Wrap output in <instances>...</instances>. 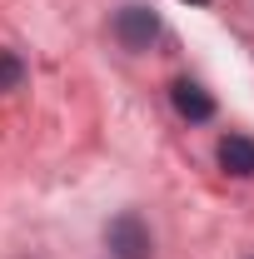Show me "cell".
<instances>
[{
  "mask_svg": "<svg viewBox=\"0 0 254 259\" xmlns=\"http://www.w3.org/2000/svg\"><path fill=\"white\" fill-rule=\"evenodd\" d=\"M20 80H25V60H20V55H10V50H0V95H5V90H15Z\"/></svg>",
  "mask_w": 254,
  "mask_h": 259,
  "instance_id": "obj_5",
  "label": "cell"
},
{
  "mask_svg": "<svg viewBox=\"0 0 254 259\" xmlns=\"http://www.w3.org/2000/svg\"><path fill=\"white\" fill-rule=\"evenodd\" d=\"M170 100H175V110H180L185 120H194V125H204V120L215 115V100L204 95V85H194V80H175V85H170Z\"/></svg>",
  "mask_w": 254,
  "mask_h": 259,
  "instance_id": "obj_3",
  "label": "cell"
},
{
  "mask_svg": "<svg viewBox=\"0 0 254 259\" xmlns=\"http://www.w3.org/2000/svg\"><path fill=\"white\" fill-rule=\"evenodd\" d=\"M220 164L229 169V175L249 180V175H254V140H249V135H224V140H220Z\"/></svg>",
  "mask_w": 254,
  "mask_h": 259,
  "instance_id": "obj_4",
  "label": "cell"
},
{
  "mask_svg": "<svg viewBox=\"0 0 254 259\" xmlns=\"http://www.w3.org/2000/svg\"><path fill=\"white\" fill-rule=\"evenodd\" d=\"M110 249L115 259H150V229L140 225V214H120L110 225Z\"/></svg>",
  "mask_w": 254,
  "mask_h": 259,
  "instance_id": "obj_2",
  "label": "cell"
},
{
  "mask_svg": "<svg viewBox=\"0 0 254 259\" xmlns=\"http://www.w3.org/2000/svg\"><path fill=\"white\" fill-rule=\"evenodd\" d=\"M155 35H159V15L150 5H125V10L115 15V40H120L125 50H150Z\"/></svg>",
  "mask_w": 254,
  "mask_h": 259,
  "instance_id": "obj_1",
  "label": "cell"
},
{
  "mask_svg": "<svg viewBox=\"0 0 254 259\" xmlns=\"http://www.w3.org/2000/svg\"><path fill=\"white\" fill-rule=\"evenodd\" d=\"M190 5H204V0H190Z\"/></svg>",
  "mask_w": 254,
  "mask_h": 259,
  "instance_id": "obj_6",
  "label": "cell"
}]
</instances>
